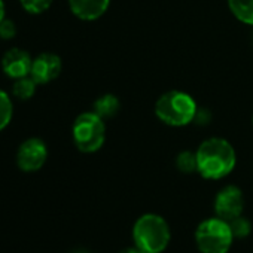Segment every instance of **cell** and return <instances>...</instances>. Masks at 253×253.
<instances>
[{
    "instance_id": "obj_8",
    "label": "cell",
    "mask_w": 253,
    "mask_h": 253,
    "mask_svg": "<svg viewBox=\"0 0 253 253\" xmlns=\"http://www.w3.org/2000/svg\"><path fill=\"white\" fill-rule=\"evenodd\" d=\"M63 70V61L57 54L43 52L33 58L30 76L36 81L38 85H46L55 81Z\"/></svg>"
},
{
    "instance_id": "obj_3",
    "label": "cell",
    "mask_w": 253,
    "mask_h": 253,
    "mask_svg": "<svg viewBox=\"0 0 253 253\" xmlns=\"http://www.w3.org/2000/svg\"><path fill=\"white\" fill-rule=\"evenodd\" d=\"M171 234L164 217L148 213L140 216L133 226V240L145 253H161L167 249Z\"/></svg>"
},
{
    "instance_id": "obj_13",
    "label": "cell",
    "mask_w": 253,
    "mask_h": 253,
    "mask_svg": "<svg viewBox=\"0 0 253 253\" xmlns=\"http://www.w3.org/2000/svg\"><path fill=\"white\" fill-rule=\"evenodd\" d=\"M36 88H38L36 81L32 76H26V78L15 79V82L12 85V94L18 100L27 101V100H30L35 95Z\"/></svg>"
},
{
    "instance_id": "obj_12",
    "label": "cell",
    "mask_w": 253,
    "mask_h": 253,
    "mask_svg": "<svg viewBox=\"0 0 253 253\" xmlns=\"http://www.w3.org/2000/svg\"><path fill=\"white\" fill-rule=\"evenodd\" d=\"M228 8L238 21L253 26V0H228Z\"/></svg>"
},
{
    "instance_id": "obj_2",
    "label": "cell",
    "mask_w": 253,
    "mask_h": 253,
    "mask_svg": "<svg viewBox=\"0 0 253 253\" xmlns=\"http://www.w3.org/2000/svg\"><path fill=\"white\" fill-rule=\"evenodd\" d=\"M198 106L194 97L185 91H167L155 103L157 118L170 126H185L195 121Z\"/></svg>"
},
{
    "instance_id": "obj_14",
    "label": "cell",
    "mask_w": 253,
    "mask_h": 253,
    "mask_svg": "<svg viewBox=\"0 0 253 253\" xmlns=\"http://www.w3.org/2000/svg\"><path fill=\"white\" fill-rule=\"evenodd\" d=\"M12 115H14L12 100L3 89H0V131H3L9 125Z\"/></svg>"
},
{
    "instance_id": "obj_20",
    "label": "cell",
    "mask_w": 253,
    "mask_h": 253,
    "mask_svg": "<svg viewBox=\"0 0 253 253\" xmlns=\"http://www.w3.org/2000/svg\"><path fill=\"white\" fill-rule=\"evenodd\" d=\"M5 14H6V8H5V2L3 0H0V23H2L6 17H5Z\"/></svg>"
},
{
    "instance_id": "obj_11",
    "label": "cell",
    "mask_w": 253,
    "mask_h": 253,
    "mask_svg": "<svg viewBox=\"0 0 253 253\" xmlns=\"http://www.w3.org/2000/svg\"><path fill=\"white\" fill-rule=\"evenodd\" d=\"M119 109H121V101L113 94H103L92 104V112H95L104 121L113 118L119 112Z\"/></svg>"
},
{
    "instance_id": "obj_16",
    "label": "cell",
    "mask_w": 253,
    "mask_h": 253,
    "mask_svg": "<svg viewBox=\"0 0 253 253\" xmlns=\"http://www.w3.org/2000/svg\"><path fill=\"white\" fill-rule=\"evenodd\" d=\"M228 223L231 226L234 238H246L250 234V231H252V225H250L249 219H246L243 214L235 217V219H232V220H229Z\"/></svg>"
},
{
    "instance_id": "obj_17",
    "label": "cell",
    "mask_w": 253,
    "mask_h": 253,
    "mask_svg": "<svg viewBox=\"0 0 253 253\" xmlns=\"http://www.w3.org/2000/svg\"><path fill=\"white\" fill-rule=\"evenodd\" d=\"M52 2L54 0H20V3L24 8V11L32 15L43 14L45 11H48L51 8Z\"/></svg>"
},
{
    "instance_id": "obj_1",
    "label": "cell",
    "mask_w": 253,
    "mask_h": 253,
    "mask_svg": "<svg viewBox=\"0 0 253 253\" xmlns=\"http://www.w3.org/2000/svg\"><path fill=\"white\" fill-rule=\"evenodd\" d=\"M197 171L209 180H219L232 173L237 155L232 145L222 137H210L197 149Z\"/></svg>"
},
{
    "instance_id": "obj_4",
    "label": "cell",
    "mask_w": 253,
    "mask_h": 253,
    "mask_svg": "<svg viewBox=\"0 0 253 253\" xmlns=\"http://www.w3.org/2000/svg\"><path fill=\"white\" fill-rule=\"evenodd\" d=\"M73 143L82 154H94L100 151L106 140V124L95 112L81 113L72 126Z\"/></svg>"
},
{
    "instance_id": "obj_15",
    "label": "cell",
    "mask_w": 253,
    "mask_h": 253,
    "mask_svg": "<svg viewBox=\"0 0 253 253\" xmlns=\"http://www.w3.org/2000/svg\"><path fill=\"white\" fill-rule=\"evenodd\" d=\"M176 169L185 174L197 171V154L191 151H183L176 157Z\"/></svg>"
},
{
    "instance_id": "obj_7",
    "label": "cell",
    "mask_w": 253,
    "mask_h": 253,
    "mask_svg": "<svg viewBox=\"0 0 253 253\" xmlns=\"http://www.w3.org/2000/svg\"><path fill=\"white\" fill-rule=\"evenodd\" d=\"M244 210V195L240 188L235 185H228L222 188L214 198V211L216 216L229 222L241 216Z\"/></svg>"
},
{
    "instance_id": "obj_6",
    "label": "cell",
    "mask_w": 253,
    "mask_h": 253,
    "mask_svg": "<svg viewBox=\"0 0 253 253\" xmlns=\"http://www.w3.org/2000/svg\"><path fill=\"white\" fill-rule=\"evenodd\" d=\"M48 160V148L42 139L30 137L24 140L17 151V166L21 171H39Z\"/></svg>"
},
{
    "instance_id": "obj_19",
    "label": "cell",
    "mask_w": 253,
    "mask_h": 253,
    "mask_svg": "<svg viewBox=\"0 0 253 253\" xmlns=\"http://www.w3.org/2000/svg\"><path fill=\"white\" fill-rule=\"evenodd\" d=\"M121 253H145V252L140 250L137 246H134V247H126V249H124Z\"/></svg>"
},
{
    "instance_id": "obj_18",
    "label": "cell",
    "mask_w": 253,
    "mask_h": 253,
    "mask_svg": "<svg viewBox=\"0 0 253 253\" xmlns=\"http://www.w3.org/2000/svg\"><path fill=\"white\" fill-rule=\"evenodd\" d=\"M17 24L15 21L5 18L2 23H0V39L2 41H12L17 36Z\"/></svg>"
},
{
    "instance_id": "obj_10",
    "label": "cell",
    "mask_w": 253,
    "mask_h": 253,
    "mask_svg": "<svg viewBox=\"0 0 253 253\" xmlns=\"http://www.w3.org/2000/svg\"><path fill=\"white\" fill-rule=\"evenodd\" d=\"M110 5V0H69L72 14L84 21H95L103 17Z\"/></svg>"
},
{
    "instance_id": "obj_5",
    "label": "cell",
    "mask_w": 253,
    "mask_h": 253,
    "mask_svg": "<svg viewBox=\"0 0 253 253\" xmlns=\"http://www.w3.org/2000/svg\"><path fill=\"white\" fill-rule=\"evenodd\" d=\"M234 241L231 226L220 217H209L195 229V243L201 253H228Z\"/></svg>"
},
{
    "instance_id": "obj_21",
    "label": "cell",
    "mask_w": 253,
    "mask_h": 253,
    "mask_svg": "<svg viewBox=\"0 0 253 253\" xmlns=\"http://www.w3.org/2000/svg\"><path fill=\"white\" fill-rule=\"evenodd\" d=\"M252 124H253V115H252Z\"/></svg>"
},
{
    "instance_id": "obj_9",
    "label": "cell",
    "mask_w": 253,
    "mask_h": 253,
    "mask_svg": "<svg viewBox=\"0 0 253 253\" xmlns=\"http://www.w3.org/2000/svg\"><path fill=\"white\" fill-rule=\"evenodd\" d=\"M33 58L21 48H11L2 57V70L11 79H20L30 76Z\"/></svg>"
}]
</instances>
